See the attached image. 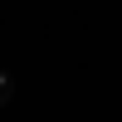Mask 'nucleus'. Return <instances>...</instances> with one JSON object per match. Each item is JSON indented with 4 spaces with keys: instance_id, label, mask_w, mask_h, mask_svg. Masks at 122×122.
<instances>
[{
    "instance_id": "1",
    "label": "nucleus",
    "mask_w": 122,
    "mask_h": 122,
    "mask_svg": "<svg viewBox=\"0 0 122 122\" xmlns=\"http://www.w3.org/2000/svg\"><path fill=\"white\" fill-rule=\"evenodd\" d=\"M10 98H15V78H10V73H5V68H0V107H5V103H10Z\"/></svg>"
}]
</instances>
